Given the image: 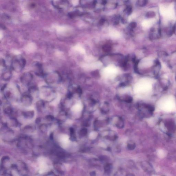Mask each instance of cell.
Returning <instances> with one entry per match:
<instances>
[{
	"label": "cell",
	"mask_w": 176,
	"mask_h": 176,
	"mask_svg": "<svg viewBox=\"0 0 176 176\" xmlns=\"http://www.w3.org/2000/svg\"><path fill=\"white\" fill-rule=\"evenodd\" d=\"M34 111H25L22 113V115L24 117L27 119H31L33 117L34 115Z\"/></svg>",
	"instance_id": "cell-10"
},
{
	"label": "cell",
	"mask_w": 176,
	"mask_h": 176,
	"mask_svg": "<svg viewBox=\"0 0 176 176\" xmlns=\"http://www.w3.org/2000/svg\"><path fill=\"white\" fill-rule=\"evenodd\" d=\"M32 127L31 126H27L24 127V130L25 131H28L30 132L31 131H32L33 130V129Z\"/></svg>",
	"instance_id": "cell-16"
},
{
	"label": "cell",
	"mask_w": 176,
	"mask_h": 176,
	"mask_svg": "<svg viewBox=\"0 0 176 176\" xmlns=\"http://www.w3.org/2000/svg\"><path fill=\"white\" fill-rule=\"evenodd\" d=\"M46 81L48 83H55L60 82L61 80L60 74L56 71L52 72L46 74L45 75Z\"/></svg>",
	"instance_id": "cell-2"
},
{
	"label": "cell",
	"mask_w": 176,
	"mask_h": 176,
	"mask_svg": "<svg viewBox=\"0 0 176 176\" xmlns=\"http://www.w3.org/2000/svg\"><path fill=\"white\" fill-rule=\"evenodd\" d=\"M127 14H130L132 12V8L130 7H128L127 9Z\"/></svg>",
	"instance_id": "cell-21"
},
{
	"label": "cell",
	"mask_w": 176,
	"mask_h": 176,
	"mask_svg": "<svg viewBox=\"0 0 176 176\" xmlns=\"http://www.w3.org/2000/svg\"><path fill=\"white\" fill-rule=\"evenodd\" d=\"M160 104L162 109L166 111H171L175 106L174 99L171 97H168L163 100Z\"/></svg>",
	"instance_id": "cell-3"
},
{
	"label": "cell",
	"mask_w": 176,
	"mask_h": 176,
	"mask_svg": "<svg viewBox=\"0 0 176 176\" xmlns=\"http://www.w3.org/2000/svg\"><path fill=\"white\" fill-rule=\"evenodd\" d=\"M152 176H160L159 175H153Z\"/></svg>",
	"instance_id": "cell-23"
},
{
	"label": "cell",
	"mask_w": 176,
	"mask_h": 176,
	"mask_svg": "<svg viewBox=\"0 0 176 176\" xmlns=\"http://www.w3.org/2000/svg\"><path fill=\"white\" fill-rule=\"evenodd\" d=\"M52 5L55 8L60 10H64L67 7L68 3L66 1H55L52 2Z\"/></svg>",
	"instance_id": "cell-4"
},
{
	"label": "cell",
	"mask_w": 176,
	"mask_h": 176,
	"mask_svg": "<svg viewBox=\"0 0 176 176\" xmlns=\"http://www.w3.org/2000/svg\"><path fill=\"white\" fill-rule=\"evenodd\" d=\"M157 154L159 158H163L165 156V153L163 150L159 149L157 151Z\"/></svg>",
	"instance_id": "cell-13"
},
{
	"label": "cell",
	"mask_w": 176,
	"mask_h": 176,
	"mask_svg": "<svg viewBox=\"0 0 176 176\" xmlns=\"http://www.w3.org/2000/svg\"><path fill=\"white\" fill-rule=\"evenodd\" d=\"M45 106V102L42 100H39L36 103L37 108L38 111L40 112L42 111Z\"/></svg>",
	"instance_id": "cell-11"
},
{
	"label": "cell",
	"mask_w": 176,
	"mask_h": 176,
	"mask_svg": "<svg viewBox=\"0 0 176 176\" xmlns=\"http://www.w3.org/2000/svg\"><path fill=\"white\" fill-rule=\"evenodd\" d=\"M130 26L132 28H135L136 26V23L134 22H132L131 23Z\"/></svg>",
	"instance_id": "cell-20"
},
{
	"label": "cell",
	"mask_w": 176,
	"mask_h": 176,
	"mask_svg": "<svg viewBox=\"0 0 176 176\" xmlns=\"http://www.w3.org/2000/svg\"><path fill=\"white\" fill-rule=\"evenodd\" d=\"M26 64V60L22 56H17L12 60L11 67L12 69L16 72H20Z\"/></svg>",
	"instance_id": "cell-1"
},
{
	"label": "cell",
	"mask_w": 176,
	"mask_h": 176,
	"mask_svg": "<svg viewBox=\"0 0 176 176\" xmlns=\"http://www.w3.org/2000/svg\"><path fill=\"white\" fill-rule=\"evenodd\" d=\"M33 75L29 72L23 73L20 78V80L23 84L25 85L29 84L33 79Z\"/></svg>",
	"instance_id": "cell-5"
},
{
	"label": "cell",
	"mask_w": 176,
	"mask_h": 176,
	"mask_svg": "<svg viewBox=\"0 0 176 176\" xmlns=\"http://www.w3.org/2000/svg\"><path fill=\"white\" fill-rule=\"evenodd\" d=\"M81 133H82V134H85L86 133V130H85V129H83L81 131Z\"/></svg>",
	"instance_id": "cell-22"
},
{
	"label": "cell",
	"mask_w": 176,
	"mask_h": 176,
	"mask_svg": "<svg viewBox=\"0 0 176 176\" xmlns=\"http://www.w3.org/2000/svg\"><path fill=\"white\" fill-rule=\"evenodd\" d=\"M10 124L11 126L17 127L18 125V122L16 119L12 118L10 120Z\"/></svg>",
	"instance_id": "cell-14"
},
{
	"label": "cell",
	"mask_w": 176,
	"mask_h": 176,
	"mask_svg": "<svg viewBox=\"0 0 176 176\" xmlns=\"http://www.w3.org/2000/svg\"><path fill=\"white\" fill-rule=\"evenodd\" d=\"M39 163H40V173H43L47 171L48 168L47 165L46 164L45 159L44 158H40L39 160Z\"/></svg>",
	"instance_id": "cell-8"
},
{
	"label": "cell",
	"mask_w": 176,
	"mask_h": 176,
	"mask_svg": "<svg viewBox=\"0 0 176 176\" xmlns=\"http://www.w3.org/2000/svg\"><path fill=\"white\" fill-rule=\"evenodd\" d=\"M12 72L11 71L6 69L5 71L2 74L3 79L5 81L9 80L12 77Z\"/></svg>",
	"instance_id": "cell-9"
},
{
	"label": "cell",
	"mask_w": 176,
	"mask_h": 176,
	"mask_svg": "<svg viewBox=\"0 0 176 176\" xmlns=\"http://www.w3.org/2000/svg\"><path fill=\"white\" fill-rule=\"evenodd\" d=\"M36 74L39 76L44 75L42 64L38 62H35L33 63Z\"/></svg>",
	"instance_id": "cell-6"
},
{
	"label": "cell",
	"mask_w": 176,
	"mask_h": 176,
	"mask_svg": "<svg viewBox=\"0 0 176 176\" xmlns=\"http://www.w3.org/2000/svg\"><path fill=\"white\" fill-rule=\"evenodd\" d=\"M12 109L10 107H7L6 109H5V113L7 114H10L12 113Z\"/></svg>",
	"instance_id": "cell-17"
},
{
	"label": "cell",
	"mask_w": 176,
	"mask_h": 176,
	"mask_svg": "<svg viewBox=\"0 0 176 176\" xmlns=\"http://www.w3.org/2000/svg\"><path fill=\"white\" fill-rule=\"evenodd\" d=\"M102 49H103V51L105 52H109L111 51V49H112V46L110 44H106L103 46Z\"/></svg>",
	"instance_id": "cell-12"
},
{
	"label": "cell",
	"mask_w": 176,
	"mask_h": 176,
	"mask_svg": "<svg viewBox=\"0 0 176 176\" xmlns=\"http://www.w3.org/2000/svg\"><path fill=\"white\" fill-rule=\"evenodd\" d=\"M21 101L24 106H30L32 103V97L29 95H24L21 97Z\"/></svg>",
	"instance_id": "cell-7"
},
{
	"label": "cell",
	"mask_w": 176,
	"mask_h": 176,
	"mask_svg": "<svg viewBox=\"0 0 176 176\" xmlns=\"http://www.w3.org/2000/svg\"><path fill=\"white\" fill-rule=\"evenodd\" d=\"M47 119L49 121H52L53 120L54 118L53 116H52L51 115H49L47 116L46 117Z\"/></svg>",
	"instance_id": "cell-19"
},
{
	"label": "cell",
	"mask_w": 176,
	"mask_h": 176,
	"mask_svg": "<svg viewBox=\"0 0 176 176\" xmlns=\"http://www.w3.org/2000/svg\"><path fill=\"white\" fill-rule=\"evenodd\" d=\"M138 3L140 5L145 6L146 4L147 1H139Z\"/></svg>",
	"instance_id": "cell-18"
},
{
	"label": "cell",
	"mask_w": 176,
	"mask_h": 176,
	"mask_svg": "<svg viewBox=\"0 0 176 176\" xmlns=\"http://www.w3.org/2000/svg\"><path fill=\"white\" fill-rule=\"evenodd\" d=\"M47 126L46 124H42L40 127V129L41 131L43 132H45L47 129Z\"/></svg>",
	"instance_id": "cell-15"
}]
</instances>
